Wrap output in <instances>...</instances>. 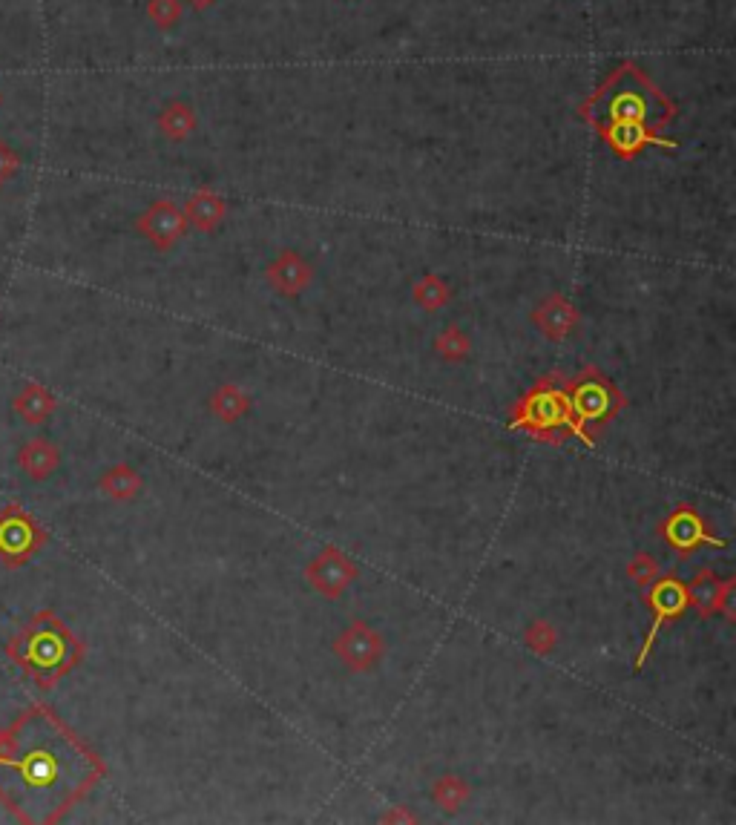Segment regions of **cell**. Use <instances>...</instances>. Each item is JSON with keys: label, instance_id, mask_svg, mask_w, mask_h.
Wrapping results in <instances>:
<instances>
[{"label": "cell", "instance_id": "9a60e30c", "mask_svg": "<svg viewBox=\"0 0 736 825\" xmlns=\"http://www.w3.org/2000/svg\"><path fill=\"white\" fill-rule=\"evenodd\" d=\"M101 492L110 495L113 501H133L138 492H141V478H138V472L133 466L118 463V466H113L101 478Z\"/></svg>", "mask_w": 736, "mask_h": 825}, {"label": "cell", "instance_id": "e0dca14e", "mask_svg": "<svg viewBox=\"0 0 736 825\" xmlns=\"http://www.w3.org/2000/svg\"><path fill=\"white\" fill-rule=\"evenodd\" d=\"M210 406H213V412L219 414L222 420L230 423V420H239L242 414L248 412V397L236 386H222V389L213 394Z\"/></svg>", "mask_w": 736, "mask_h": 825}, {"label": "cell", "instance_id": "7a4b0ae2", "mask_svg": "<svg viewBox=\"0 0 736 825\" xmlns=\"http://www.w3.org/2000/svg\"><path fill=\"white\" fill-rule=\"evenodd\" d=\"M6 656L41 690H52L81 662L84 644L52 610H41L6 644Z\"/></svg>", "mask_w": 736, "mask_h": 825}, {"label": "cell", "instance_id": "7402d4cb", "mask_svg": "<svg viewBox=\"0 0 736 825\" xmlns=\"http://www.w3.org/2000/svg\"><path fill=\"white\" fill-rule=\"evenodd\" d=\"M527 642L532 650L547 653L552 644H555V633H552V627L547 624V621H535V624L527 630Z\"/></svg>", "mask_w": 736, "mask_h": 825}, {"label": "cell", "instance_id": "2e32d148", "mask_svg": "<svg viewBox=\"0 0 736 825\" xmlns=\"http://www.w3.org/2000/svg\"><path fill=\"white\" fill-rule=\"evenodd\" d=\"M722 587H725V581H719V578H713V575L702 573L693 578V584L690 587H685L688 590V601L702 613V616H711V613H716V601H719V596H722Z\"/></svg>", "mask_w": 736, "mask_h": 825}, {"label": "cell", "instance_id": "52a82bcc", "mask_svg": "<svg viewBox=\"0 0 736 825\" xmlns=\"http://www.w3.org/2000/svg\"><path fill=\"white\" fill-rule=\"evenodd\" d=\"M334 650L351 670H368L383 656V639L377 636V630L368 627L366 621H354L348 630L340 633Z\"/></svg>", "mask_w": 736, "mask_h": 825}, {"label": "cell", "instance_id": "44dd1931", "mask_svg": "<svg viewBox=\"0 0 736 825\" xmlns=\"http://www.w3.org/2000/svg\"><path fill=\"white\" fill-rule=\"evenodd\" d=\"M466 794H469V791H466V782L455 780V777H446V780H440L435 785V800L443 805L446 811H455V808L466 800Z\"/></svg>", "mask_w": 736, "mask_h": 825}, {"label": "cell", "instance_id": "30bf717a", "mask_svg": "<svg viewBox=\"0 0 736 825\" xmlns=\"http://www.w3.org/2000/svg\"><path fill=\"white\" fill-rule=\"evenodd\" d=\"M665 538L676 550L688 552L696 550L699 544H722L708 535V529L702 524V518L693 509H676L665 524Z\"/></svg>", "mask_w": 736, "mask_h": 825}, {"label": "cell", "instance_id": "9c48e42d", "mask_svg": "<svg viewBox=\"0 0 736 825\" xmlns=\"http://www.w3.org/2000/svg\"><path fill=\"white\" fill-rule=\"evenodd\" d=\"M18 466L29 481H46L61 466V452L52 440L32 437L18 449Z\"/></svg>", "mask_w": 736, "mask_h": 825}, {"label": "cell", "instance_id": "7c38bea8", "mask_svg": "<svg viewBox=\"0 0 736 825\" xmlns=\"http://www.w3.org/2000/svg\"><path fill=\"white\" fill-rule=\"evenodd\" d=\"M268 279H271V285H274L279 294L294 297V294H299V291L311 282V268H308V262H305L299 253L288 251L282 253L274 265H271Z\"/></svg>", "mask_w": 736, "mask_h": 825}, {"label": "cell", "instance_id": "cb8c5ba5", "mask_svg": "<svg viewBox=\"0 0 736 825\" xmlns=\"http://www.w3.org/2000/svg\"><path fill=\"white\" fill-rule=\"evenodd\" d=\"M193 3H196V6H207L210 0H193Z\"/></svg>", "mask_w": 736, "mask_h": 825}, {"label": "cell", "instance_id": "6da1fadb", "mask_svg": "<svg viewBox=\"0 0 736 825\" xmlns=\"http://www.w3.org/2000/svg\"><path fill=\"white\" fill-rule=\"evenodd\" d=\"M101 774L95 754L44 705L0 731V803L21 823H58Z\"/></svg>", "mask_w": 736, "mask_h": 825}, {"label": "cell", "instance_id": "5bb4252c", "mask_svg": "<svg viewBox=\"0 0 736 825\" xmlns=\"http://www.w3.org/2000/svg\"><path fill=\"white\" fill-rule=\"evenodd\" d=\"M575 320H578V314L573 311V305L561 297L547 299V302L535 311V322H538V328H541L547 337H552V340L567 337V334L575 328Z\"/></svg>", "mask_w": 736, "mask_h": 825}, {"label": "cell", "instance_id": "8fae6325", "mask_svg": "<svg viewBox=\"0 0 736 825\" xmlns=\"http://www.w3.org/2000/svg\"><path fill=\"white\" fill-rule=\"evenodd\" d=\"M12 409H15V414L21 417L23 423L41 426V423H46V420L55 414L58 400H55L52 391L46 389V386H41V383H29V386H23V389L15 394Z\"/></svg>", "mask_w": 736, "mask_h": 825}, {"label": "cell", "instance_id": "603a6c76", "mask_svg": "<svg viewBox=\"0 0 736 825\" xmlns=\"http://www.w3.org/2000/svg\"><path fill=\"white\" fill-rule=\"evenodd\" d=\"M656 575H659V570H656V561H653L650 555H639V558L633 561V567H630V578H633L639 587H650V584L656 581Z\"/></svg>", "mask_w": 736, "mask_h": 825}, {"label": "cell", "instance_id": "8992f818", "mask_svg": "<svg viewBox=\"0 0 736 825\" xmlns=\"http://www.w3.org/2000/svg\"><path fill=\"white\" fill-rule=\"evenodd\" d=\"M567 403H570V412H573L578 429L584 432V423L607 420L610 414L616 412L619 397H616V391L610 389L607 383H601V380H584V383L575 386L573 394L567 397Z\"/></svg>", "mask_w": 736, "mask_h": 825}, {"label": "cell", "instance_id": "ba28073f", "mask_svg": "<svg viewBox=\"0 0 736 825\" xmlns=\"http://www.w3.org/2000/svg\"><path fill=\"white\" fill-rule=\"evenodd\" d=\"M354 564L345 558L343 552L337 550H322L311 564H308V581L314 584V590L322 593L325 598H340L343 590L354 581Z\"/></svg>", "mask_w": 736, "mask_h": 825}, {"label": "cell", "instance_id": "ac0fdd59", "mask_svg": "<svg viewBox=\"0 0 736 825\" xmlns=\"http://www.w3.org/2000/svg\"><path fill=\"white\" fill-rule=\"evenodd\" d=\"M222 213H225L222 199H216V196H210V193H199V196L190 202V219H193V225L199 230L213 228V225L222 219Z\"/></svg>", "mask_w": 736, "mask_h": 825}, {"label": "cell", "instance_id": "ffe728a7", "mask_svg": "<svg viewBox=\"0 0 736 825\" xmlns=\"http://www.w3.org/2000/svg\"><path fill=\"white\" fill-rule=\"evenodd\" d=\"M435 348L446 360H463L469 354V337L460 328H446L435 340Z\"/></svg>", "mask_w": 736, "mask_h": 825}, {"label": "cell", "instance_id": "3957f363", "mask_svg": "<svg viewBox=\"0 0 736 825\" xmlns=\"http://www.w3.org/2000/svg\"><path fill=\"white\" fill-rule=\"evenodd\" d=\"M46 529L23 509L9 504L0 509V564L6 570H21L44 550Z\"/></svg>", "mask_w": 736, "mask_h": 825}, {"label": "cell", "instance_id": "4fadbf2b", "mask_svg": "<svg viewBox=\"0 0 736 825\" xmlns=\"http://www.w3.org/2000/svg\"><path fill=\"white\" fill-rule=\"evenodd\" d=\"M141 228H144V233H147L156 245L167 248L170 242H176L184 233L182 210L176 205H170V202H161V205H156L147 216H144Z\"/></svg>", "mask_w": 736, "mask_h": 825}, {"label": "cell", "instance_id": "5b68a950", "mask_svg": "<svg viewBox=\"0 0 736 825\" xmlns=\"http://www.w3.org/2000/svg\"><path fill=\"white\" fill-rule=\"evenodd\" d=\"M650 604H653V613H656V616H653L650 633H647V639H644L642 653H639V659H636V667H644V659L650 656V647L656 642L662 624H665L667 619H676V616L688 607V590H685V584L676 581V578H662V581H656L653 590H650Z\"/></svg>", "mask_w": 736, "mask_h": 825}, {"label": "cell", "instance_id": "d6986e66", "mask_svg": "<svg viewBox=\"0 0 736 825\" xmlns=\"http://www.w3.org/2000/svg\"><path fill=\"white\" fill-rule=\"evenodd\" d=\"M414 299H417L423 308L435 311V308L449 302V288H446V282L437 279V276H423V279L414 285Z\"/></svg>", "mask_w": 736, "mask_h": 825}, {"label": "cell", "instance_id": "277c9868", "mask_svg": "<svg viewBox=\"0 0 736 825\" xmlns=\"http://www.w3.org/2000/svg\"><path fill=\"white\" fill-rule=\"evenodd\" d=\"M509 429H532V432L570 429V432H575L581 440H587V443H590V437L578 429L573 412H570L567 397H564V394H558V391H547V389L529 394L527 403H524V409H521V414L509 423Z\"/></svg>", "mask_w": 736, "mask_h": 825}]
</instances>
